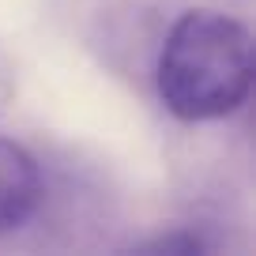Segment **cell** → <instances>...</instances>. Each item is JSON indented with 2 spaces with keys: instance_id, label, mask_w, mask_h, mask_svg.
Segmentation results:
<instances>
[{
  "instance_id": "obj_1",
  "label": "cell",
  "mask_w": 256,
  "mask_h": 256,
  "mask_svg": "<svg viewBox=\"0 0 256 256\" xmlns=\"http://www.w3.org/2000/svg\"><path fill=\"white\" fill-rule=\"evenodd\" d=\"M256 76V46L241 19L215 8H188L166 23L151 87L177 120L204 124L238 113Z\"/></svg>"
},
{
  "instance_id": "obj_2",
  "label": "cell",
  "mask_w": 256,
  "mask_h": 256,
  "mask_svg": "<svg viewBox=\"0 0 256 256\" xmlns=\"http://www.w3.org/2000/svg\"><path fill=\"white\" fill-rule=\"evenodd\" d=\"M162 34H166V19L154 12L147 0H120L113 8H106L94 19L90 30V49L110 64L113 72L128 76V80H151L154 56H158Z\"/></svg>"
},
{
  "instance_id": "obj_3",
  "label": "cell",
  "mask_w": 256,
  "mask_h": 256,
  "mask_svg": "<svg viewBox=\"0 0 256 256\" xmlns=\"http://www.w3.org/2000/svg\"><path fill=\"white\" fill-rule=\"evenodd\" d=\"M42 181V162L23 144L0 136V238L16 234L38 215Z\"/></svg>"
},
{
  "instance_id": "obj_4",
  "label": "cell",
  "mask_w": 256,
  "mask_h": 256,
  "mask_svg": "<svg viewBox=\"0 0 256 256\" xmlns=\"http://www.w3.org/2000/svg\"><path fill=\"white\" fill-rule=\"evenodd\" d=\"M124 252H132V256H204V252H215V241L204 234V226H174V230H162L154 238L132 241Z\"/></svg>"
},
{
  "instance_id": "obj_5",
  "label": "cell",
  "mask_w": 256,
  "mask_h": 256,
  "mask_svg": "<svg viewBox=\"0 0 256 256\" xmlns=\"http://www.w3.org/2000/svg\"><path fill=\"white\" fill-rule=\"evenodd\" d=\"M12 98H16V64L0 53V117L12 106Z\"/></svg>"
}]
</instances>
